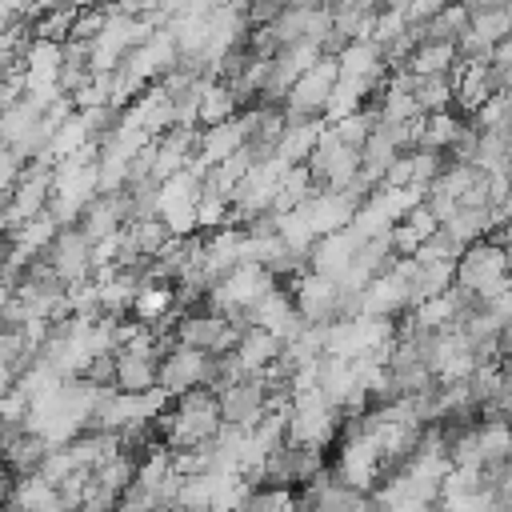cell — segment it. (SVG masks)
<instances>
[{"instance_id":"15","label":"cell","mask_w":512,"mask_h":512,"mask_svg":"<svg viewBox=\"0 0 512 512\" xmlns=\"http://www.w3.org/2000/svg\"><path fill=\"white\" fill-rule=\"evenodd\" d=\"M400 68H408L416 80H424V76H448V72L456 68V44L420 40V44L412 48V56H408Z\"/></svg>"},{"instance_id":"17","label":"cell","mask_w":512,"mask_h":512,"mask_svg":"<svg viewBox=\"0 0 512 512\" xmlns=\"http://www.w3.org/2000/svg\"><path fill=\"white\" fill-rule=\"evenodd\" d=\"M112 356H116V392L144 396L156 388V360L152 356H136V352H112Z\"/></svg>"},{"instance_id":"25","label":"cell","mask_w":512,"mask_h":512,"mask_svg":"<svg viewBox=\"0 0 512 512\" xmlns=\"http://www.w3.org/2000/svg\"><path fill=\"white\" fill-rule=\"evenodd\" d=\"M4 256H8V240L0 236V264H4Z\"/></svg>"},{"instance_id":"23","label":"cell","mask_w":512,"mask_h":512,"mask_svg":"<svg viewBox=\"0 0 512 512\" xmlns=\"http://www.w3.org/2000/svg\"><path fill=\"white\" fill-rule=\"evenodd\" d=\"M12 384H16V372H12V364H4V360H0V396H4Z\"/></svg>"},{"instance_id":"9","label":"cell","mask_w":512,"mask_h":512,"mask_svg":"<svg viewBox=\"0 0 512 512\" xmlns=\"http://www.w3.org/2000/svg\"><path fill=\"white\" fill-rule=\"evenodd\" d=\"M216 408H220V424H228V428H252L268 412V388L256 376H244L236 384L216 388Z\"/></svg>"},{"instance_id":"8","label":"cell","mask_w":512,"mask_h":512,"mask_svg":"<svg viewBox=\"0 0 512 512\" xmlns=\"http://www.w3.org/2000/svg\"><path fill=\"white\" fill-rule=\"evenodd\" d=\"M288 296L304 324L324 328V324L340 320V288L316 272H300L296 280H288Z\"/></svg>"},{"instance_id":"7","label":"cell","mask_w":512,"mask_h":512,"mask_svg":"<svg viewBox=\"0 0 512 512\" xmlns=\"http://www.w3.org/2000/svg\"><path fill=\"white\" fill-rule=\"evenodd\" d=\"M40 260L56 272V280H60L64 288L92 280V244L84 240V232H80L76 224L60 228V232L52 236V244H48V252H44Z\"/></svg>"},{"instance_id":"21","label":"cell","mask_w":512,"mask_h":512,"mask_svg":"<svg viewBox=\"0 0 512 512\" xmlns=\"http://www.w3.org/2000/svg\"><path fill=\"white\" fill-rule=\"evenodd\" d=\"M252 492H256V488H252L248 480H240V476H220L216 488H212L208 512H244V504H248Z\"/></svg>"},{"instance_id":"1","label":"cell","mask_w":512,"mask_h":512,"mask_svg":"<svg viewBox=\"0 0 512 512\" xmlns=\"http://www.w3.org/2000/svg\"><path fill=\"white\" fill-rule=\"evenodd\" d=\"M216 432H220V408H216V392L212 388H192V392L176 396L152 420V436H160V444L168 452L204 448Z\"/></svg>"},{"instance_id":"2","label":"cell","mask_w":512,"mask_h":512,"mask_svg":"<svg viewBox=\"0 0 512 512\" xmlns=\"http://www.w3.org/2000/svg\"><path fill=\"white\" fill-rule=\"evenodd\" d=\"M452 288L460 296H468L472 304H488L496 296L508 292V256L504 248L488 244V240H476L460 252L456 268H452Z\"/></svg>"},{"instance_id":"24","label":"cell","mask_w":512,"mask_h":512,"mask_svg":"<svg viewBox=\"0 0 512 512\" xmlns=\"http://www.w3.org/2000/svg\"><path fill=\"white\" fill-rule=\"evenodd\" d=\"M8 296H12V292H8V288H4V284H0V308H4V304H8Z\"/></svg>"},{"instance_id":"5","label":"cell","mask_w":512,"mask_h":512,"mask_svg":"<svg viewBox=\"0 0 512 512\" xmlns=\"http://www.w3.org/2000/svg\"><path fill=\"white\" fill-rule=\"evenodd\" d=\"M212 380H216V356L196 352V348L172 344L156 364V388L168 400H176V396H184L192 388H212Z\"/></svg>"},{"instance_id":"19","label":"cell","mask_w":512,"mask_h":512,"mask_svg":"<svg viewBox=\"0 0 512 512\" xmlns=\"http://www.w3.org/2000/svg\"><path fill=\"white\" fill-rule=\"evenodd\" d=\"M476 444H480V460L488 464H508V424L504 420H476Z\"/></svg>"},{"instance_id":"18","label":"cell","mask_w":512,"mask_h":512,"mask_svg":"<svg viewBox=\"0 0 512 512\" xmlns=\"http://www.w3.org/2000/svg\"><path fill=\"white\" fill-rule=\"evenodd\" d=\"M312 192H316V180H312V172H308L304 164H292V168L280 176V184H276V196H272V208H268V216H284V212L300 208V204H304Z\"/></svg>"},{"instance_id":"3","label":"cell","mask_w":512,"mask_h":512,"mask_svg":"<svg viewBox=\"0 0 512 512\" xmlns=\"http://www.w3.org/2000/svg\"><path fill=\"white\" fill-rule=\"evenodd\" d=\"M340 408H332L320 388H308V392H296L288 396V424H284V440L296 444V448H316L324 452L336 432H340Z\"/></svg>"},{"instance_id":"11","label":"cell","mask_w":512,"mask_h":512,"mask_svg":"<svg viewBox=\"0 0 512 512\" xmlns=\"http://www.w3.org/2000/svg\"><path fill=\"white\" fill-rule=\"evenodd\" d=\"M360 248V240L348 232V228H340V232H328V236H320L312 248H308V272H316V276H324V280H332L336 284V276L348 268V260H352V252Z\"/></svg>"},{"instance_id":"10","label":"cell","mask_w":512,"mask_h":512,"mask_svg":"<svg viewBox=\"0 0 512 512\" xmlns=\"http://www.w3.org/2000/svg\"><path fill=\"white\" fill-rule=\"evenodd\" d=\"M128 224V200H124V188L120 192H100L76 220V228L84 232L88 244L104 240V236H116L120 228Z\"/></svg>"},{"instance_id":"6","label":"cell","mask_w":512,"mask_h":512,"mask_svg":"<svg viewBox=\"0 0 512 512\" xmlns=\"http://www.w3.org/2000/svg\"><path fill=\"white\" fill-rule=\"evenodd\" d=\"M332 84H336V60L332 56H320L284 92V104H280L284 120H320L324 116V104L332 96Z\"/></svg>"},{"instance_id":"13","label":"cell","mask_w":512,"mask_h":512,"mask_svg":"<svg viewBox=\"0 0 512 512\" xmlns=\"http://www.w3.org/2000/svg\"><path fill=\"white\" fill-rule=\"evenodd\" d=\"M228 356L236 360V368H240L244 376H260L264 368H272V364L280 360V340L268 336L264 328H252V324H248Z\"/></svg>"},{"instance_id":"22","label":"cell","mask_w":512,"mask_h":512,"mask_svg":"<svg viewBox=\"0 0 512 512\" xmlns=\"http://www.w3.org/2000/svg\"><path fill=\"white\" fill-rule=\"evenodd\" d=\"M20 172H24V164H20L8 148H0V200H8V192H12L16 180H20Z\"/></svg>"},{"instance_id":"16","label":"cell","mask_w":512,"mask_h":512,"mask_svg":"<svg viewBox=\"0 0 512 512\" xmlns=\"http://www.w3.org/2000/svg\"><path fill=\"white\" fill-rule=\"evenodd\" d=\"M236 112H240L236 92L224 80H208L200 92V104H196V128H216V124L232 120Z\"/></svg>"},{"instance_id":"14","label":"cell","mask_w":512,"mask_h":512,"mask_svg":"<svg viewBox=\"0 0 512 512\" xmlns=\"http://www.w3.org/2000/svg\"><path fill=\"white\" fill-rule=\"evenodd\" d=\"M320 132H324V120H284V132L276 136L272 156H280L288 168H292V164H304L308 152L316 148Z\"/></svg>"},{"instance_id":"4","label":"cell","mask_w":512,"mask_h":512,"mask_svg":"<svg viewBox=\"0 0 512 512\" xmlns=\"http://www.w3.org/2000/svg\"><path fill=\"white\" fill-rule=\"evenodd\" d=\"M268 288H276V280L260 264H236L204 292V304L216 316H244Z\"/></svg>"},{"instance_id":"12","label":"cell","mask_w":512,"mask_h":512,"mask_svg":"<svg viewBox=\"0 0 512 512\" xmlns=\"http://www.w3.org/2000/svg\"><path fill=\"white\" fill-rule=\"evenodd\" d=\"M44 452H48V444L24 428H4V436H0V468L12 476H32L40 468Z\"/></svg>"},{"instance_id":"20","label":"cell","mask_w":512,"mask_h":512,"mask_svg":"<svg viewBox=\"0 0 512 512\" xmlns=\"http://www.w3.org/2000/svg\"><path fill=\"white\" fill-rule=\"evenodd\" d=\"M412 100H416V112H420V116L448 112V108H452V80H448V76H424V80H416Z\"/></svg>"}]
</instances>
